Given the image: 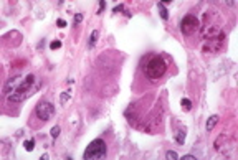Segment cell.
<instances>
[{"label": "cell", "instance_id": "ac0fdd59", "mask_svg": "<svg viewBox=\"0 0 238 160\" xmlns=\"http://www.w3.org/2000/svg\"><path fill=\"white\" fill-rule=\"evenodd\" d=\"M56 25L58 27H66V22L63 20V18H58V20H56Z\"/></svg>", "mask_w": 238, "mask_h": 160}, {"label": "cell", "instance_id": "ba28073f", "mask_svg": "<svg viewBox=\"0 0 238 160\" xmlns=\"http://www.w3.org/2000/svg\"><path fill=\"white\" fill-rule=\"evenodd\" d=\"M157 8H159V13H160V17H162V20H167L169 18V10L165 8V5H162V2L157 3Z\"/></svg>", "mask_w": 238, "mask_h": 160}, {"label": "cell", "instance_id": "6da1fadb", "mask_svg": "<svg viewBox=\"0 0 238 160\" xmlns=\"http://www.w3.org/2000/svg\"><path fill=\"white\" fill-rule=\"evenodd\" d=\"M35 79H36L35 74H28L20 83V86H18L13 93L8 94V101H12V103H20V101H23L25 98H28V96L36 89V86H35L36 81Z\"/></svg>", "mask_w": 238, "mask_h": 160}, {"label": "cell", "instance_id": "7c38bea8", "mask_svg": "<svg viewBox=\"0 0 238 160\" xmlns=\"http://www.w3.org/2000/svg\"><path fill=\"white\" fill-rule=\"evenodd\" d=\"M96 40H98V32L94 30V32L91 33V36H89V43H88L89 48H93L94 45H96Z\"/></svg>", "mask_w": 238, "mask_h": 160}, {"label": "cell", "instance_id": "9a60e30c", "mask_svg": "<svg viewBox=\"0 0 238 160\" xmlns=\"http://www.w3.org/2000/svg\"><path fill=\"white\" fill-rule=\"evenodd\" d=\"M50 48H51V50H60V48H61V41L60 40H53L50 43Z\"/></svg>", "mask_w": 238, "mask_h": 160}, {"label": "cell", "instance_id": "7a4b0ae2", "mask_svg": "<svg viewBox=\"0 0 238 160\" xmlns=\"http://www.w3.org/2000/svg\"><path fill=\"white\" fill-rule=\"evenodd\" d=\"M147 78H151V79H157V78L164 76L165 71H167V65H165L164 58L162 56H152L149 61H147V65L144 68Z\"/></svg>", "mask_w": 238, "mask_h": 160}, {"label": "cell", "instance_id": "9c48e42d", "mask_svg": "<svg viewBox=\"0 0 238 160\" xmlns=\"http://www.w3.org/2000/svg\"><path fill=\"white\" fill-rule=\"evenodd\" d=\"M23 147H25V150H27V152H32V150L35 149V139L25 140V142H23Z\"/></svg>", "mask_w": 238, "mask_h": 160}, {"label": "cell", "instance_id": "5bb4252c", "mask_svg": "<svg viewBox=\"0 0 238 160\" xmlns=\"http://www.w3.org/2000/svg\"><path fill=\"white\" fill-rule=\"evenodd\" d=\"M60 130H61V129H60V125H55V127L50 130V135H51L53 139H56V137L60 135Z\"/></svg>", "mask_w": 238, "mask_h": 160}, {"label": "cell", "instance_id": "52a82bcc", "mask_svg": "<svg viewBox=\"0 0 238 160\" xmlns=\"http://www.w3.org/2000/svg\"><path fill=\"white\" fill-rule=\"evenodd\" d=\"M218 119H220V117H218V116H212V117H208V120H207V125H205L208 132H210V130H212V129H213V127H215V125H217Z\"/></svg>", "mask_w": 238, "mask_h": 160}, {"label": "cell", "instance_id": "2e32d148", "mask_svg": "<svg viewBox=\"0 0 238 160\" xmlns=\"http://www.w3.org/2000/svg\"><path fill=\"white\" fill-rule=\"evenodd\" d=\"M81 20H83V15H81V13H76V15H74V25H78Z\"/></svg>", "mask_w": 238, "mask_h": 160}, {"label": "cell", "instance_id": "8fae6325", "mask_svg": "<svg viewBox=\"0 0 238 160\" xmlns=\"http://www.w3.org/2000/svg\"><path fill=\"white\" fill-rule=\"evenodd\" d=\"M185 134H187V132H185L184 129H180L179 132L175 134V140H177L179 144H184V142H185Z\"/></svg>", "mask_w": 238, "mask_h": 160}, {"label": "cell", "instance_id": "8992f818", "mask_svg": "<svg viewBox=\"0 0 238 160\" xmlns=\"http://www.w3.org/2000/svg\"><path fill=\"white\" fill-rule=\"evenodd\" d=\"M22 78L20 76H15V78H12V79H8V83H7V86H5V93L7 94H10V93H13L18 86H20V83H22Z\"/></svg>", "mask_w": 238, "mask_h": 160}, {"label": "cell", "instance_id": "277c9868", "mask_svg": "<svg viewBox=\"0 0 238 160\" xmlns=\"http://www.w3.org/2000/svg\"><path fill=\"white\" fill-rule=\"evenodd\" d=\"M200 28V22L195 15H185L182 20H180V32L184 35H192Z\"/></svg>", "mask_w": 238, "mask_h": 160}, {"label": "cell", "instance_id": "30bf717a", "mask_svg": "<svg viewBox=\"0 0 238 160\" xmlns=\"http://www.w3.org/2000/svg\"><path fill=\"white\" fill-rule=\"evenodd\" d=\"M180 106H182L184 111H190V109H192V101L187 99V98H184L182 101H180Z\"/></svg>", "mask_w": 238, "mask_h": 160}, {"label": "cell", "instance_id": "e0dca14e", "mask_svg": "<svg viewBox=\"0 0 238 160\" xmlns=\"http://www.w3.org/2000/svg\"><path fill=\"white\" fill-rule=\"evenodd\" d=\"M104 8H106V2H104V0H101V2H99V8H98V13H101Z\"/></svg>", "mask_w": 238, "mask_h": 160}, {"label": "cell", "instance_id": "5b68a950", "mask_svg": "<svg viewBox=\"0 0 238 160\" xmlns=\"http://www.w3.org/2000/svg\"><path fill=\"white\" fill-rule=\"evenodd\" d=\"M53 112H55V106L51 103H48V101H40V103L36 104V107H35V114L40 117V120H43V122L50 120Z\"/></svg>", "mask_w": 238, "mask_h": 160}, {"label": "cell", "instance_id": "ffe728a7", "mask_svg": "<svg viewBox=\"0 0 238 160\" xmlns=\"http://www.w3.org/2000/svg\"><path fill=\"white\" fill-rule=\"evenodd\" d=\"M122 8H124L122 5H117V7H114V8H113V12H114V13H116V12H121Z\"/></svg>", "mask_w": 238, "mask_h": 160}, {"label": "cell", "instance_id": "4fadbf2b", "mask_svg": "<svg viewBox=\"0 0 238 160\" xmlns=\"http://www.w3.org/2000/svg\"><path fill=\"white\" fill-rule=\"evenodd\" d=\"M165 158L167 160H175V158H179V155H177V152H174V150H167V152H165Z\"/></svg>", "mask_w": 238, "mask_h": 160}, {"label": "cell", "instance_id": "d6986e66", "mask_svg": "<svg viewBox=\"0 0 238 160\" xmlns=\"http://www.w3.org/2000/svg\"><path fill=\"white\" fill-rule=\"evenodd\" d=\"M68 98H70V94H68V93H63V94H61V104H65V101L68 99Z\"/></svg>", "mask_w": 238, "mask_h": 160}, {"label": "cell", "instance_id": "3957f363", "mask_svg": "<svg viewBox=\"0 0 238 160\" xmlns=\"http://www.w3.org/2000/svg\"><path fill=\"white\" fill-rule=\"evenodd\" d=\"M108 154V147H106V142L103 139H94L91 144L86 147L83 154V158L84 160H96V158H103L106 157Z\"/></svg>", "mask_w": 238, "mask_h": 160}, {"label": "cell", "instance_id": "44dd1931", "mask_svg": "<svg viewBox=\"0 0 238 160\" xmlns=\"http://www.w3.org/2000/svg\"><path fill=\"white\" fill-rule=\"evenodd\" d=\"M185 158H187V160H195V157H193V155H185V157H184V160Z\"/></svg>", "mask_w": 238, "mask_h": 160}]
</instances>
